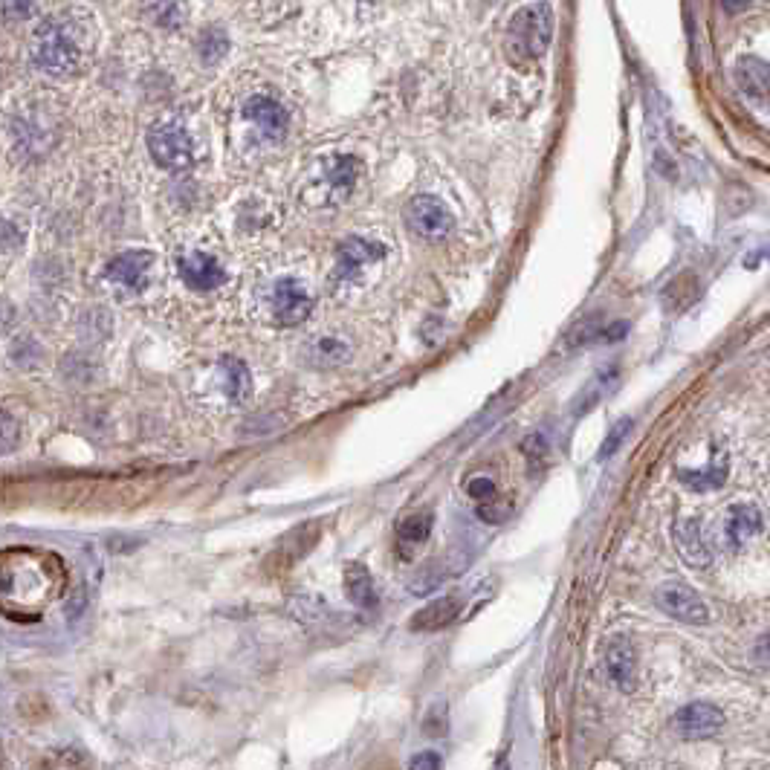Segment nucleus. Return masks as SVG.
Returning <instances> with one entry per match:
<instances>
[{
  "instance_id": "b1692460",
  "label": "nucleus",
  "mask_w": 770,
  "mask_h": 770,
  "mask_svg": "<svg viewBox=\"0 0 770 770\" xmlns=\"http://www.w3.org/2000/svg\"><path fill=\"white\" fill-rule=\"evenodd\" d=\"M9 359L18 365V368H38L41 365V359H44V351H41V345L32 339V336H18L12 345H9Z\"/></svg>"
},
{
  "instance_id": "4468645a",
  "label": "nucleus",
  "mask_w": 770,
  "mask_h": 770,
  "mask_svg": "<svg viewBox=\"0 0 770 770\" xmlns=\"http://www.w3.org/2000/svg\"><path fill=\"white\" fill-rule=\"evenodd\" d=\"M605 669H608V678L617 684L620 689L634 687V675H637V652L634 646L626 640V637H614L608 640L605 646Z\"/></svg>"
},
{
  "instance_id": "1a4fd4ad",
  "label": "nucleus",
  "mask_w": 770,
  "mask_h": 770,
  "mask_svg": "<svg viewBox=\"0 0 770 770\" xmlns=\"http://www.w3.org/2000/svg\"><path fill=\"white\" fill-rule=\"evenodd\" d=\"M151 267H154V252H148V249H125L116 258H110L108 267H105V275L113 284H122L128 290H139L148 281Z\"/></svg>"
},
{
  "instance_id": "9d476101",
  "label": "nucleus",
  "mask_w": 770,
  "mask_h": 770,
  "mask_svg": "<svg viewBox=\"0 0 770 770\" xmlns=\"http://www.w3.org/2000/svg\"><path fill=\"white\" fill-rule=\"evenodd\" d=\"M724 713L710 704V701H698V704H689L681 713L675 715V730L684 736V739H710L715 736L721 727H724Z\"/></svg>"
},
{
  "instance_id": "2eb2a0df",
  "label": "nucleus",
  "mask_w": 770,
  "mask_h": 770,
  "mask_svg": "<svg viewBox=\"0 0 770 770\" xmlns=\"http://www.w3.org/2000/svg\"><path fill=\"white\" fill-rule=\"evenodd\" d=\"M762 530V513L753 504H733L727 513V524H724V536L730 548H742L744 542H750L756 533Z\"/></svg>"
},
{
  "instance_id": "a878e982",
  "label": "nucleus",
  "mask_w": 770,
  "mask_h": 770,
  "mask_svg": "<svg viewBox=\"0 0 770 770\" xmlns=\"http://www.w3.org/2000/svg\"><path fill=\"white\" fill-rule=\"evenodd\" d=\"M21 446V423L0 409V455H12Z\"/></svg>"
},
{
  "instance_id": "2f4dec72",
  "label": "nucleus",
  "mask_w": 770,
  "mask_h": 770,
  "mask_svg": "<svg viewBox=\"0 0 770 770\" xmlns=\"http://www.w3.org/2000/svg\"><path fill=\"white\" fill-rule=\"evenodd\" d=\"M409 770H440V756L432 753V750L414 753L412 762H409Z\"/></svg>"
},
{
  "instance_id": "7c9ffc66",
  "label": "nucleus",
  "mask_w": 770,
  "mask_h": 770,
  "mask_svg": "<svg viewBox=\"0 0 770 770\" xmlns=\"http://www.w3.org/2000/svg\"><path fill=\"white\" fill-rule=\"evenodd\" d=\"M629 429H632V420H620L614 429H611V435H608V440L603 443V449H600V458H605V455H614V449L626 440V435H629Z\"/></svg>"
},
{
  "instance_id": "5701e85b",
  "label": "nucleus",
  "mask_w": 770,
  "mask_h": 770,
  "mask_svg": "<svg viewBox=\"0 0 770 770\" xmlns=\"http://www.w3.org/2000/svg\"><path fill=\"white\" fill-rule=\"evenodd\" d=\"M35 770H90V759L82 747H55L44 753Z\"/></svg>"
},
{
  "instance_id": "393cba45",
  "label": "nucleus",
  "mask_w": 770,
  "mask_h": 770,
  "mask_svg": "<svg viewBox=\"0 0 770 770\" xmlns=\"http://www.w3.org/2000/svg\"><path fill=\"white\" fill-rule=\"evenodd\" d=\"M197 53L206 64H218L223 55L229 53V38L220 32V29H206L200 35V44H197Z\"/></svg>"
},
{
  "instance_id": "ddd939ff",
  "label": "nucleus",
  "mask_w": 770,
  "mask_h": 770,
  "mask_svg": "<svg viewBox=\"0 0 770 770\" xmlns=\"http://www.w3.org/2000/svg\"><path fill=\"white\" fill-rule=\"evenodd\" d=\"M244 116H247L249 122H255L267 139L284 137L287 125H290V113L284 110V105H278L275 99H270V96H252L244 105Z\"/></svg>"
},
{
  "instance_id": "a211bd4d",
  "label": "nucleus",
  "mask_w": 770,
  "mask_h": 770,
  "mask_svg": "<svg viewBox=\"0 0 770 770\" xmlns=\"http://www.w3.org/2000/svg\"><path fill=\"white\" fill-rule=\"evenodd\" d=\"M220 385L232 403H247L252 394V374L238 357L220 359Z\"/></svg>"
},
{
  "instance_id": "6ab92c4d",
  "label": "nucleus",
  "mask_w": 770,
  "mask_h": 770,
  "mask_svg": "<svg viewBox=\"0 0 770 770\" xmlns=\"http://www.w3.org/2000/svg\"><path fill=\"white\" fill-rule=\"evenodd\" d=\"M345 594H348V600L354 605H359V608H374L377 600H380L371 571H368L365 565H359V562H351V565L345 568Z\"/></svg>"
},
{
  "instance_id": "e433bc0d",
  "label": "nucleus",
  "mask_w": 770,
  "mask_h": 770,
  "mask_svg": "<svg viewBox=\"0 0 770 770\" xmlns=\"http://www.w3.org/2000/svg\"><path fill=\"white\" fill-rule=\"evenodd\" d=\"M0 765H3V744H0Z\"/></svg>"
},
{
  "instance_id": "c9c22d12",
  "label": "nucleus",
  "mask_w": 770,
  "mask_h": 770,
  "mask_svg": "<svg viewBox=\"0 0 770 770\" xmlns=\"http://www.w3.org/2000/svg\"><path fill=\"white\" fill-rule=\"evenodd\" d=\"M495 770H510V759H507V756H501V759H498V765H495Z\"/></svg>"
},
{
  "instance_id": "412c9836",
  "label": "nucleus",
  "mask_w": 770,
  "mask_h": 770,
  "mask_svg": "<svg viewBox=\"0 0 770 770\" xmlns=\"http://www.w3.org/2000/svg\"><path fill=\"white\" fill-rule=\"evenodd\" d=\"M359 174H362V165L357 157H333L328 163V186L336 192V197H345L354 192Z\"/></svg>"
},
{
  "instance_id": "f03ea898",
  "label": "nucleus",
  "mask_w": 770,
  "mask_h": 770,
  "mask_svg": "<svg viewBox=\"0 0 770 770\" xmlns=\"http://www.w3.org/2000/svg\"><path fill=\"white\" fill-rule=\"evenodd\" d=\"M32 61L50 73V76H67L82 64V41L76 29L61 18H47L41 27L35 29L32 44H29Z\"/></svg>"
},
{
  "instance_id": "aec40b11",
  "label": "nucleus",
  "mask_w": 770,
  "mask_h": 770,
  "mask_svg": "<svg viewBox=\"0 0 770 770\" xmlns=\"http://www.w3.org/2000/svg\"><path fill=\"white\" fill-rule=\"evenodd\" d=\"M432 524H435V516H432L429 510L412 513V516H406L403 522L397 524V542H400L403 556H412V550L420 548V545L429 539Z\"/></svg>"
},
{
  "instance_id": "6e6552de",
  "label": "nucleus",
  "mask_w": 770,
  "mask_h": 770,
  "mask_svg": "<svg viewBox=\"0 0 770 770\" xmlns=\"http://www.w3.org/2000/svg\"><path fill=\"white\" fill-rule=\"evenodd\" d=\"M383 255V244H374V241H365V238H348L336 249V278L339 281H354L371 264H377Z\"/></svg>"
},
{
  "instance_id": "bb28decb",
  "label": "nucleus",
  "mask_w": 770,
  "mask_h": 770,
  "mask_svg": "<svg viewBox=\"0 0 770 770\" xmlns=\"http://www.w3.org/2000/svg\"><path fill=\"white\" fill-rule=\"evenodd\" d=\"M316 357L322 365H339L348 359V345L339 339H319L316 342Z\"/></svg>"
},
{
  "instance_id": "4be33fe9",
  "label": "nucleus",
  "mask_w": 770,
  "mask_h": 770,
  "mask_svg": "<svg viewBox=\"0 0 770 770\" xmlns=\"http://www.w3.org/2000/svg\"><path fill=\"white\" fill-rule=\"evenodd\" d=\"M678 478L687 484L689 490H695V493H698V490H704V493H707V490H718V487L724 484V478H727V461L718 458V461H713L707 469H681Z\"/></svg>"
},
{
  "instance_id": "c85d7f7f",
  "label": "nucleus",
  "mask_w": 770,
  "mask_h": 770,
  "mask_svg": "<svg viewBox=\"0 0 770 770\" xmlns=\"http://www.w3.org/2000/svg\"><path fill=\"white\" fill-rule=\"evenodd\" d=\"M446 730H449V721H446V707L438 704V707H432L429 715H426V721H423V733L429 736V739H438V736H446Z\"/></svg>"
},
{
  "instance_id": "f257e3e1",
  "label": "nucleus",
  "mask_w": 770,
  "mask_h": 770,
  "mask_svg": "<svg viewBox=\"0 0 770 770\" xmlns=\"http://www.w3.org/2000/svg\"><path fill=\"white\" fill-rule=\"evenodd\" d=\"M67 568L53 550H0V614L18 623L38 620L61 597Z\"/></svg>"
},
{
  "instance_id": "f704fd0d",
  "label": "nucleus",
  "mask_w": 770,
  "mask_h": 770,
  "mask_svg": "<svg viewBox=\"0 0 770 770\" xmlns=\"http://www.w3.org/2000/svg\"><path fill=\"white\" fill-rule=\"evenodd\" d=\"M12 322H15V307L0 299V333H6V330L12 328Z\"/></svg>"
},
{
  "instance_id": "f3484780",
  "label": "nucleus",
  "mask_w": 770,
  "mask_h": 770,
  "mask_svg": "<svg viewBox=\"0 0 770 770\" xmlns=\"http://www.w3.org/2000/svg\"><path fill=\"white\" fill-rule=\"evenodd\" d=\"M461 614V600L458 597H440V600H432L429 605H423L417 614L412 617L414 632H438V629H446L449 623H455V617Z\"/></svg>"
},
{
  "instance_id": "20e7f679",
  "label": "nucleus",
  "mask_w": 770,
  "mask_h": 770,
  "mask_svg": "<svg viewBox=\"0 0 770 770\" xmlns=\"http://www.w3.org/2000/svg\"><path fill=\"white\" fill-rule=\"evenodd\" d=\"M148 151L168 171H186L194 163V142L186 128L165 122L148 131Z\"/></svg>"
},
{
  "instance_id": "cd10ccee",
  "label": "nucleus",
  "mask_w": 770,
  "mask_h": 770,
  "mask_svg": "<svg viewBox=\"0 0 770 770\" xmlns=\"http://www.w3.org/2000/svg\"><path fill=\"white\" fill-rule=\"evenodd\" d=\"M145 12L154 15V24L168 29H174L183 21V9L177 3H154V6H145Z\"/></svg>"
},
{
  "instance_id": "423d86ee",
  "label": "nucleus",
  "mask_w": 770,
  "mask_h": 770,
  "mask_svg": "<svg viewBox=\"0 0 770 770\" xmlns=\"http://www.w3.org/2000/svg\"><path fill=\"white\" fill-rule=\"evenodd\" d=\"M655 603L675 620L689 623V626H704L710 623V608L701 600L698 591H692L684 582H666L655 591Z\"/></svg>"
},
{
  "instance_id": "39448f33",
  "label": "nucleus",
  "mask_w": 770,
  "mask_h": 770,
  "mask_svg": "<svg viewBox=\"0 0 770 770\" xmlns=\"http://www.w3.org/2000/svg\"><path fill=\"white\" fill-rule=\"evenodd\" d=\"M406 223L414 235L426 238V241H440L455 229V218L446 209V203L432 197V194H417L406 206Z\"/></svg>"
},
{
  "instance_id": "72a5a7b5",
  "label": "nucleus",
  "mask_w": 770,
  "mask_h": 770,
  "mask_svg": "<svg viewBox=\"0 0 770 770\" xmlns=\"http://www.w3.org/2000/svg\"><path fill=\"white\" fill-rule=\"evenodd\" d=\"M0 12L3 15H9V21H15V18H27L35 12V3H0Z\"/></svg>"
},
{
  "instance_id": "f8f14e48",
  "label": "nucleus",
  "mask_w": 770,
  "mask_h": 770,
  "mask_svg": "<svg viewBox=\"0 0 770 770\" xmlns=\"http://www.w3.org/2000/svg\"><path fill=\"white\" fill-rule=\"evenodd\" d=\"M675 542L681 556L687 559L692 568H707L713 562V542L704 530V524L698 519H684L675 527Z\"/></svg>"
},
{
  "instance_id": "0eeeda50",
  "label": "nucleus",
  "mask_w": 770,
  "mask_h": 770,
  "mask_svg": "<svg viewBox=\"0 0 770 770\" xmlns=\"http://www.w3.org/2000/svg\"><path fill=\"white\" fill-rule=\"evenodd\" d=\"M313 310V296L296 278H281L273 287V322L278 328H296Z\"/></svg>"
},
{
  "instance_id": "dca6fc26",
  "label": "nucleus",
  "mask_w": 770,
  "mask_h": 770,
  "mask_svg": "<svg viewBox=\"0 0 770 770\" xmlns=\"http://www.w3.org/2000/svg\"><path fill=\"white\" fill-rule=\"evenodd\" d=\"M733 76H736L739 90H744L747 96H753V99H765V96H770L768 61H762V58H756V55H744V58L736 61Z\"/></svg>"
},
{
  "instance_id": "473e14b6",
  "label": "nucleus",
  "mask_w": 770,
  "mask_h": 770,
  "mask_svg": "<svg viewBox=\"0 0 770 770\" xmlns=\"http://www.w3.org/2000/svg\"><path fill=\"white\" fill-rule=\"evenodd\" d=\"M467 493L472 495V498H487V495H493V478H472V481H467Z\"/></svg>"
},
{
  "instance_id": "7ed1b4c3",
  "label": "nucleus",
  "mask_w": 770,
  "mask_h": 770,
  "mask_svg": "<svg viewBox=\"0 0 770 770\" xmlns=\"http://www.w3.org/2000/svg\"><path fill=\"white\" fill-rule=\"evenodd\" d=\"M553 41V9L550 3H527L507 27V50L516 61H536L548 53Z\"/></svg>"
},
{
  "instance_id": "9b49d317",
  "label": "nucleus",
  "mask_w": 770,
  "mask_h": 770,
  "mask_svg": "<svg viewBox=\"0 0 770 770\" xmlns=\"http://www.w3.org/2000/svg\"><path fill=\"white\" fill-rule=\"evenodd\" d=\"M177 267H180L183 281H186L192 290H200V293L215 290V287H220V284L229 278L226 270L218 264V258H212V255H206V252H186V255H180Z\"/></svg>"
},
{
  "instance_id": "c756f323",
  "label": "nucleus",
  "mask_w": 770,
  "mask_h": 770,
  "mask_svg": "<svg viewBox=\"0 0 770 770\" xmlns=\"http://www.w3.org/2000/svg\"><path fill=\"white\" fill-rule=\"evenodd\" d=\"M24 244V232L15 226V223H9V220H0V255H9V252H15V249Z\"/></svg>"
}]
</instances>
